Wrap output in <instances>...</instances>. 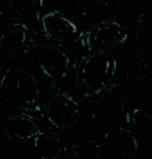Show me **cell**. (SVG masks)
I'll list each match as a JSON object with an SVG mask.
<instances>
[{
	"instance_id": "cell-1",
	"label": "cell",
	"mask_w": 152,
	"mask_h": 159,
	"mask_svg": "<svg viewBox=\"0 0 152 159\" xmlns=\"http://www.w3.org/2000/svg\"><path fill=\"white\" fill-rule=\"evenodd\" d=\"M94 34V41L102 45L122 42L126 37L121 27L114 23L102 24L96 28Z\"/></svg>"
},
{
	"instance_id": "cell-2",
	"label": "cell",
	"mask_w": 152,
	"mask_h": 159,
	"mask_svg": "<svg viewBox=\"0 0 152 159\" xmlns=\"http://www.w3.org/2000/svg\"><path fill=\"white\" fill-rule=\"evenodd\" d=\"M34 125L28 118L19 116L9 121L8 129L11 134L20 139H27L34 134Z\"/></svg>"
}]
</instances>
